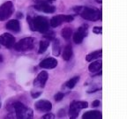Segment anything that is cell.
I'll use <instances>...</instances> for the list:
<instances>
[{
  "mask_svg": "<svg viewBox=\"0 0 127 119\" xmlns=\"http://www.w3.org/2000/svg\"><path fill=\"white\" fill-rule=\"evenodd\" d=\"M6 28L12 32H15V33H18L20 29V22L17 20H12L10 21H8L6 24Z\"/></svg>",
  "mask_w": 127,
  "mask_h": 119,
  "instance_id": "4fadbf2b",
  "label": "cell"
},
{
  "mask_svg": "<svg viewBox=\"0 0 127 119\" xmlns=\"http://www.w3.org/2000/svg\"><path fill=\"white\" fill-rule=\"evenodd\" d=\"M83 118H88V119H92V118H101L102 116H101V113L100 111L97 110H91V111H87L86 113H84V115L82 116Z\"/></svg>",
  "mask_w": 127,
  "mask_h": 119,
  "instance_id": "5bb4252c",
  "label": "cell"
},
{
  "mask_svg": "<svg viewBox=\"0 0 127 119\" xmlns=\"http://www.w3.org/2000/svg\"><path fill=\"white\" fill-rule=\"evenodd\" d=\"M92 105H93V107H95V108L99 107V105H100V101H99V100H95V101H93V103H92Z\"/></svg>",
  "mask_w": 127,
  "mask_h": 119,
  "instance_id": "4316f807",
  "label": "cell"
},
{
  "mask_svg": "<svg viewBox=\"0 0 127 119\" xmlns=\"http://www.w3.org/2000/svg\"><path fill=\"white\" fill-rule=\"evenodd\" d=\"M79 109L70 107L69 114H70V117H71V118H76V117L79 116Z\"/></svg>",
  "mask_w": 127,
  "mask_h": 119,
  "instance_id": "603a6c76",
  "label": "cell"
},
{
  "mask_svg": "<svg viewBox=\"0 0 127 119\" xmlns=\"http://www.w3.org/2000/svg\"><path fill=\"white\" fill-rule=\"evenodd\" d=\"M34 107L39 111H42V112H49V111L51 110L52 104L50 101H46V100H40V101L35 102Z\"/></svg>",
  "mask_w": 127,
  "mask_h": 119,
  "instance_id": "30bf717a",
  "label": "cell"
},
{
  "mask_svg": "<svg viewBox=\"0 0 127 119\" xmlns=\"http://www.w3.org/2000/svg\"><path fill=\"white\" fill-rule=\"evenodd\" d=\"M0 44L6 48H12L15 44V38L11 34H3L2 35H0Z\"/></svg>",
  "mask_w": 127,
  "mask_h": 119,
  "instance_id": "ba28073f",
  "label": "cell"
},
{
  "mask_svg": "<svg viewBox=\"0 0 127 119\" xmlns=\"http://www.w3.org/2000/svg\"><path fill=\"white\" fill-rule=\"evenodd\" d=\"M96 2H98V3H100V4H101V0H96Z\"/></svg>",
  "mask_w": 127,
  "mask_h": 119,
  "instance_id": "1f68e13d",
  "label": "cell"
},
{
  "mask_svg": "<svg viewBox=\"0 0 127 119\" xmlns=\"http://www.w3.org/2000/svg\"><path fill=\"white\" fill-rule=\"evenodd\" d=\"M45 39L49 40V41H50V40H54L55 39V34H54L53 32H50V33H48L47 34H45Z\"/></svg>",
  "mask_w": 127,
  "mask_h": 119,
  "instance_id": "cb8c5ba5",
  "label": "cell"
},
{
  "mask_svg": "<svg viewBox=\"0 0 127 119\" xmlns=\"http://www.w3.org/2000/svg\"><path fill=\"white\" fill-rule=\"evenodd\" d=\"M28 22L32 31H38L40 33H46L49 31L50 22L44 17L37 16V17L33 19L32 17L28 16Z\"/></svg>",
  "mask_w": 127,
  "mask_h": 119,
  "instance_id": "6da1fadb",
  "label": "cell"
},
{
  "mask_svg": "<svg viewBox=\"0 0 127 119\" xmlns=\"http://www.w3.org/2000/svg\"><path fill=\"white\" fill-rule=\"evenodd\" d=\"M73 20V17L71 15H58L55 16L51 20H50V25L52 28H57V27L60 26L61 24L64 23V22H71Z\"/></svg>",
  "mask_w": 127,
  "mask_h": 119,
  "instance_id": "8992f818",
  "label": "cell"
},
{
  "mask_svg": "<svg viewBox=\"0 0 127 119\" xmlns=\"http://www.w3.org/2000/svg\"><path fill=\"white\" fill-rule=\"evenodd\" d=\"M18 17H19V18H22V13H21V14L19 13V14H18Z\"/></svg>",
  "mask_w": 127,
  "mask_h": 119,
  "instance_id": "f546056e",
  "label": "cell"
},
{
  "mask_svg": "<svg viewBox=\"0 0 127 119\" xmlns=\"http://www.w3.org/2000/svg\"><path fill=\"white\" fill-rule=\"evenodd\" d=\"M50 46V41L45 40V41H41L40 42V47H39V54H42L46 51L48 47Z\"/></svg>",
  "mask_w": 127,
  "mask_h": 119,
  "instance_id": "d6986e66",
  "label": "cell"
},
{
  "mask_svg": "<svg viewBox=\"0 0 127 119\" xmlns=\"http://www.w3.org/2000/svg\"><path fill=\"white\" fill-rule=\"evenodd\" d=\"M72 57V48L71 45H66L63 50V58L65 61H69Z\"/></svg>",
  "mask_w": 127,
  "mask_h": 119,
  "instance_id": "9a60e30c",
  "label": "cell"
},
{
  "mask_svg": "<svg viewBox=\"0 0 127 119\" xmlns=\"http://www.w3.org/2000/svg\"><path fill=\"white\" fill-rule=\"evenodd\" d=\"M74 10L85 20L95 21V20H98L101 19V11L95 9V8L78 6V7H75Z\"/></svg>",
  "mask_w": 127,
  "mask_h": 119,
  "instance_id": "7a4b0ae2",
  "label": "cell"
},
{
  "mask_svg": "<svg viewBox=\"0 0 127 119\" xmlns=\"http://www.w3.org/2000/svg\"><path fill=\"white\" fill-rule=\"evenodd\" d=\"M101 60H98V61H95V62H93V63H91V64H89V67H88V69H89L90 71H92V72H95V71H99V70L101 69Z\"/></svg>",
  "mask_w": 127,
  "mask_h": 119,
  "instance_id": "e0dca14e",
  "label": "cell"
},
{
  "mask_svg": "<svg viewBox=\"0 0 127 119\" xmlns=\"http://www.w3.org/2000/svg\"><path fill=\"white\" fill-rule=\"evenodd\" d=\"M13 4L11 1H7L1 4L0 5V20L4 21L10 18L13 12Z\"/></svg>",
  "mask_w": 127,
  "mask_h": 119,
  "instance_id": "5b68a950",
  "label": "cell"
},
{
  "mask_svg": "<svg viewBox=\"0 0 127 119\" xmlns=\"http://www.w3.org/2000/svg\"><path fill=\"white\" fill-rule=\"evenodd\" d=\"M48 79V73L46 71H41L39 74H38L37 78L34 80V86L39 87H44L46 82H47Z\"/></svg>",
  "mask_w": 127,
  "mask_h": 119,
  "instance_id": "7c38bea8",
  "label": "cell"
},
{
  "mask_svg": "<svg viewBox=\"0 0 127 119\" xmlns=\"http://www.w3.org/2000/svg\"><path fill=\"white\" fill-rule=\"evenodd\" d=\"M42 118L46 119V118H55V117H54L52 114H46V115H44L43 117H42Z\"/></svg>",
  "mask_w": 127,
  "mask_h": 119,
  "instance_id": "83f0119b",
  "label": "cell"
},
{
  "mask_svg": "<svg viewBox=\"0 0 127 119\" xmlns=\"http://www.w3.org/2000/svg\"><path fill=\"white\" fill-rule=\"evenodd\" d=\"M70 107H72V108H75V109H86V108L88 107V103L87 101H72L71 103V105Z\"/></svg>",
  "mask_w": 127,
  "mask_h": 119,
  "instance_id": "2e32d148",
  "label": "cell"
},
{
  "mask_svg": "<svg viewBox=\"0 0 127 119\" xmlns=\"http://www.w3.org/2000/svg\"><path fill=\"white\" fill-rule=\"evenodd\" d=\"M41 92H37V93H32V97L33 98H37V97H39L40 95H41Z\"/></svg>",
  "mask_w": 127,
  "mask_h": 119,
  "instance_id": "f1b7e54d",
  "label": "cell"
},
{
  "mask_svg": "<svg viewBox=\"0 0 127 119\" xmlns=\"http://www.w3.org/2000/svg\"><path fill=\"white\" fill-rule=\"evenodd\" d=\"M34 9L39 12H46V13H52V12H55L56 8L55 6L51 5V4H49V2H45V1H42V2H39L38 4H36L34 5Z\"/></svg>",
  "mask_w": 127,
  "mask_h": 119,
  "instance_id": "9c48e42d",
  "label": "cell"
},
{
  "mask_svg": "<svg viewBox=\"0 0 127 119\" xmlns=\"http://www.w3.org/2000/svg\"><path fill=\"white\" fill-rule=\"evenodd\" d=\"M57 65H58V61L57 59L52 58H46L40 63V67L44 68V69H53L57 67Z\"/></svg>",
  "mask_w": 127,
  "mask_h": 119,
  "instance_id": "8fae6325",
  "label": "cell"
},
{
  "mask_svg": "<svg viewBox=\"0 0 127 119\" xmlns=\"http://www.w3.org/2000/svg\"><path fill=\"white\" fill-rule=\"evenodd\" d=\"M13 109L18 118H32L33 117V110L27 108L23 103L17 101L13 104Z\"/></svg>",
  "mask_w": 127,
  "mask_h": 119,
  "instance_id": "3957f363",
  "label": "cell"
},
{
  "mask_svg": "<svg viewBox=\"0 0 127 119\" xmlns=\"http://www.w3.org/2000/svg\"><path fill=\"white\" fill-rule=\"evenodd\" d=\"M87 31H88V26L87 25H83V26L80 27L73 35L74 42L77 44L81 43L83 39L87 35Z\"/></svg>",
  "mask_w": 127,
  "mask_h": 119,
  "instance_id": "52a82bcc",
  "label": "cell"
},
{
  "mask_svg": "<svg viewBox=\"0 0 127 119\" xmlns=\"http://www.w3.org/2000/svg\"><path fill=\"white\" fill-rule=\"evenodd\" d=\"M79 77H74L72 78V79H71L69 80V81L66 83V86H67L68 88H73L74 87L76 86V84L78 83V81H79Z\"/></svg>",
  "mask_w": 127,
  "mask_h": 119,
  "instance_id": "7402d4cb",
  "label": "cell"
},
{
  "mask_svg": "<svg viewBox=\"0 0 127 119\" xmlns=\"http://www.w3.org/2000/svg\"><path fill=\"white\" fill-rule=\"evenodd\" d=\"M3 61V58H2V56L0 55V62H2Z\"/></svg>",
  "mask_w": 127,
  "mask_h": 119,
  "instance_id": "4dcf8cb0",
  "label": "cell"
},
{
  "mask_svg": "<svg viewBox=\"0 0 127 119\" xmlns=\"http://www.w3.org/2000/svg\"><path fill=\"white\" fill-rule=\"evenodd\" d=\"M61 51V48H60V43L58 39H54V42H53V55L57 56L58 57L60 54Z\"/></svg>",
  "mask_w": 127,
  "mask_h": 119,
  "instance_id": "ffe728a7",
  "label": "cell"
},
{
  "mask_svg": "<svg viewBox=\"0 0 127 119\" xmlns=\"http://www.w3.org/2000/svg\"><path fill=\"white\" fill-rule=\"evenodd\" d=\"M101 54H102L101 50H97V51H95L91 54H88V55L87 56L86 59H87V62H91V61H93V60L97 59L98 58H100L101 56Z\"/></svg>",
  "mask_w": 127,
  "mask_h": 119,
  "instance_id": "ac0fdd59",
  "label": "cell"
},
{
  "mask_svg": "<svg viewBox=\"0 0 127 119\" xmlns=\"http://www.w3.org/2000/svg\"><path fill=\"white\" fill-rule=\"evenodd\" d=\"M61 34L65 40H69L70 38H71V34H72V30H71V28L66 27V28H64L63 30H62Z\"/></svg>",
  "mask_w": 127,
  "mask_h": 119,
  "instance_id": "44dd1931",
  "label": "cell"
},
{
  "mask_svg": "<svg viewBox=\"0 0 127 119\" xmlns=\"http://www.w3.org/2000/svg\"><path fill=\"white\" fill-rule=\"evenodd\" d=\"M101 29H102L101 27H95L94 29H93V32L95 33V34H101V31H102Z\"/></svg>",
  "mask_w": 127,
  "mask_h": 119,
  "instance_id": "484cf974",
  "label": "cell"
},
{
  "mask_svg": "<svg viewBox=\"0 0 127 119\" xmlns=\"http://www.w3.org/2000/svg\"><path fill=\"white\" fill-rule=\"evenodd\" d=\"M64 98V93H58L55 95V100L57 101H60Z\"/></svg>",
  "mask_w": 127,
  "mask_h": 119,
  "instance_id": "d4e9b609",
  "label": "cell"
},
{
  "mask_svg": "<svg viewBox=\"0 0 127 119\" xmlns=\"http://www.w3.org/2000/svg\"><path fill=\"white\" fill-rule=\"evenodd\" d=\"M14 49L17 51H28L34 49V39L32 37H27L20 40V42L14 44Z\"/></svg>",
  "mask_w": 127,
  "mask_h": 119,
  "instance_id": "277c9868",
  "label": "cell"
}]
</instances>
